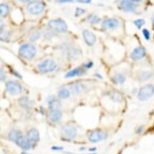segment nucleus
Here are the masks:
<instances>
[{
	"label": "nucleus",
	"mask_w": 154,
	"mask_h": 154,
	"mask_svg": "<svg viewBox=\"0 0 154 154\" xmlns=\"http://www.w3.org/2000/svg\"><path fill=\"white\" fill-rule=\"evenodd\" d=\"M37 53V49L32 44H23L19 48V56L25 60H32Z\"/></svg>",
	"instance_id": "1"
},
{
	"label": "nucleus",
	"mask_w": 154,
	"mask_h": 154,
	"mask_svg": "<svg viewBox=\"0 0 154 154\" xmlns=\"http://www.w3.org/2000/svg\"><path fill=\"white\" fill-rule=\"evenodd\" d=\"M46 8V4L43 1L40 0H34L30 1L27 5L26 10L30 15H39L43 12Z\"/></svg>",
	"instance_id": "2"
},
{
	"label": "nucleus",
	"mask_w": 154,
	"mask_h": 154,
	"mask_svg": "<svg viewBox=\"0 0 154 154\" xmlns=\"http://www.w3.org/2000/svg\"><path fill=\"white\" fill-rule=\"evenodd\" d=\"M48 28L58 33H66L68 32V24L62 19H54L48 21Z\"/></svg>",
	"instance_id": "3"
},
{
	"label": "nucleus",
	"mask_w": 154,
	"mask_h": 154,
	"mask_svg": "<svg viewBox=\"0 0 154 154\" xmlns=\"http://www.w3.org/2000/svg\"><path fill=\"white\" fill-rule=\"evenodd\" d=\"M57 67L56 61L53 59H45L37 65V69L40 72L44 73H48L53 72Z\"/></svg>",
	"instance_id": "4"
},
{
	"label": "nucleus",
	"mask_w": 154,
	"mask_h": 154,
	"mask_svg": "<svg viewBox=\"0 0 154 154\" xmlns=\"http://www.w3.org/2000/svg\"><path fill=\"white\" fill-rule=\"evenodd\" d=\"M154 94V85L146 84L140 89L137 97L140 101H146Z\"/></svg>",
	"instance_id": "5"
},
{
	"label": "nucleus",
	"mask_w": 154,
	"mask_h": 154,
	"mask_svg": "<svg viewBox=\"0 0 154 154\" xmlns=\"http://www.w3.org/2000/svg\"><path fill=\"white\" fill-rule=\"evenodd\" d=\"M6 91L11 95H19L23 91V86L15 81H8L6 82Z\"/></svg>",
	"instance_id": "6"
},
{
	"label": "nucleus",
	"mask_w": 154,
	"mask_h": 154,
	"mask_svg": "<svg viewBox=\"0 0 154 154\" xmlns=\"http://www.w3.org/2000/svg\"><path fill=\"white\" fill-rule=\"evenodd\" d=\"M106 138H107V133L100 129L94 130L88 136V140L91 143H98V142L106 140Z\"/></svg>",
	"instance_id": "7"
},
{
	"label": "nucleus",
	"mask_w": 154,
	"mask_h": 154,
	"mask_svg": "<svg viewBox=\"0 0 154 154\" xmlns=\"http://www.w3.org/2000/svg\"><path fill=\"white\" fill-rule=\"evenodd\" d=\"M61 136L65 137V139L71 140L75 139L78 134V131L75 127L73 125H66L61 128Z\"/></svg>",
	"instance_id": "8"
},
{
	"label": "nucleus",
	"mask_w": 154,
	"mask_h": 154,
	"mask_svg": "<svg viewBox=\"0 0 154 154\" xmlns=\"http://www.w3.org/2000/svg\"><path fill=\"white\" fill-rule=\"evenodd\" d=\"M15 143L20 148H21L23 150H25V151L30 150V149H32L34 147V143L31 142L30 140H28L27 139V137H23V134H21L20 136L15 140Z\"/></svg>",
	"instance_id": "9"
},
{
	"label": "nucleus",
	"mask_w": 154,
	"mask_h": 154,
	"mask_svg": "<svg viewBox=\"0 0 154 154\" xmlns=\"http://www.w3.org/2000/svg\"><path fill=\"white\" fill-rule=\"evenodd\" d=\"M119 20L116 18H109L103 21L102 27L106 30H115L119 26Z\"/></svg>",
	"instance_id": "10"
},
{
	"label": "nucleus",
	"mask_w": 154,
	"mask_h": 154,
	"mask_svg": "<svg viewBox=\"0 0 154 154\" xmlns=\"http://www.w3.org/2000/svg\"><path fill=\"white\" fill-rule=\"evenodd\" d=\"M82 36H83L85 43L88 46H93L96 43L97 38L94 33H93L91 31L85 29L82 31Z\"/></svg>",
	"instance_id": "11"
},
{
	"label": "nucleus",
	"mask_w": 154,
	"mask_h": 154,
	"mask_svg": "<svg viewBox=\"0 0 154 154\" xmlns=\"http://www.w3.org/2000/svg\"><path fill=\"white\" fill-rule=\"evenodd\" d=\"M145 56H146V49L142 46H139L134 48L130 57L134 61H138V60H141L144 58Z\"/></svg>",
	"instance_id": "12"
},
{
	"label": "nucleus",
	"mask_w": 154,
	"mask_h": 154,
	"mask_svg": "<svg viewBox=\"0 0 154 154\" xmlns=\"http://www.w3.org/2000/svg\"><path fill=\"white\" fill-rule=\"evenodd\" d=\"M62 111L61 108L58 109H51L48 111V118L53 123H58L62 119Z\"/></svg>",
	"instance_id": "13"
},
{
	"label": "nucleus",
	"mask_w": 154,
	"mask_h": 154,
	"mask_svg": "<svg viewBox=\"0 0 154 154\" xmlns=\"http://www.w3.org/2000/svg\"><path fill=\"white\" fill-rule=\"evenodd\" d=\"M119 7L122 10L126 12H132L137 8L136 4L129 0H121L119 3Z\"/></svg>",
	"instance_id": "14"
},
{
	"label": "nucleus",
	"mask_w": 154,
	"mask_h": 154,
	"mask_svg": "<svg viewBox=\"0 0 154 154\" xmlns=\"http://www.w3.org/2000/svg\"><path fill=\"white\" fill-rule=\"evenodd\" d=\"M26 137L28 140H30L31 142L35 144V143L40 141V132L37 129L32 128L29 131H28Z\"/></svg>",
	"instance_id": "15"
},
{
	"label": "nucleus",
	"mask_w": 154,
	"mask_h": 154,
	"mask_svg": "<svg viewBox=\"0 0 154 154\" xmlns=\"http://www.w3.org/2000/svg\"><path fill=\"white\" fill-rule=\"evenodd\" d=\"M85 86L81 82H73L69 86V91L70 93L73 95H79L80 94L84 91Z\"/></svg>",
	"instance_id": "16"
},
{
	"label": "nucleus",
	"mask_w": 154,
	"mask_h": 154,
	"mask_svg": "<svg viewBox=\"0 0 154 154\" xmlns=\"http://www.w3.org/2000/svg\"><path fill=\"white\" fill-rule=\"evenodd\" d=\"M86 73V69L85 68L82 67H77L75 69H71L70 71H69L68 73H66V79H71L76 76H82L84 75V73Z\"/></svg>",
	"instance_id": "17"
},
{
	"label": "nucleus",
	"mask_w": 154,
	"mask_h": 154,
	"mask_svg": "<svg viewBox=\"0 0 154 154\" xmlns=\"http://www.w3.org/2000/svg\"><path fill=\"white\" fill-rule=\"evenodd\" d=\"M47 102H48V106L49 110L61 108V104L58 98H56L54 96H49L47 99Z\"/></svg>",
	"instance_id": "18"
},
{
	"label": "nucleus",
	"mask_w": 154,
	"mask_h": 154,
	"mask_svg": "<svg viewBox=\"0 0 154 154\" xmlns=\"http://www.w3.org/2000/svg\"><path fill=\"white\" fill-rule=\"evenodd\" d=\"M109 97L115 103H121L123 101V99H124V96L122 95V94L117 91H110Z\"/></svg>",
	"instance_id": "19"
},
{
	"label": "nucleus",
	"mask_w": 154,
	"mask_h": 154,
	"mask_svg": "<svg viewBox=\"0 0 154 154\" xmlns=\"http://www.w3.org/2000/svg\"><path fill=\"white\" fill-rule=\"evenodd\" d=\"M18 102H19L20 105L23 106V108H31L33 106V102L27 96H23V97L20 98Z\"/></svg>",
	"instance_id": "20"
},
{
	"label": "nucleus",
	"mask_w": 154,
	"mask_h": 154,
	"mask_svg": "<svg viewBox=\"0 0 154 154\" xmlns=\"http://www.w3.org/2000/svg\"><path fill=\"white\" fill-rule=\"evenodd\" d=\"M153 76V73L150 71H140L137 73V78L140 81H147Z\"/></svg>",
	"instance_id": "21"
},
{
	"label": "nucleus",
	"mask_w": 154,
	"mask_h": 154,
	"mask_svg": "<svg viewBox=\"0 0 154 154\" xmlns=\"http://www.w3.org/2000/svg\"><path fill=\"white\" fill-rule=\"evenodd\" d=\"M112 81H113L114 83L116 84V85H122L126 81V77H125L124 74L121 73H116L112 77Z\"/></svg>",
	"instance_id": "22"
},
{
	"label": "nucleus",
	"mask_w": 154,
	"mask_h": 154,
	"mask_svg": "<svg viewBox=\"0 0 154 154\" xmlns=\"http://www.w3.org/2000/svg\"><path fill=\"white\" fill-rule=\"evenodd\" d=\"M70 91L69 89L61 88L57 92V97L59 99H66L69 98L70 96Z\"/></svg>",
	"instance_id": "23"
},
{
	"label": "nucleus",
	"mask_w": 154,
	"mask_h": 154,
	"mask_svg": "<svg viewBox=\"0 0 154 154\" xmlns=\"http://www.w3.org/2000/svg\"><path fill=\"white\" fill-rule=\"evenodd\" d=\"M10 13V8L8 4L5 3H0V17H7Z\"/></svg>",
	"instance_id": "24"
},
{
	"label": "nucleus",
	"mask_w": 154,
	"mask_h": 154,
	"mask_svg": "<svg viewBox=\"0 0 154 154\" xmlns=\"http://www.w3.org/2000/svg\"><path fill=\"white\" fill-rule=\"evenodd\" d=\"M81 56V52H79L77 48H73L69 52V58L71 61H77Z\"/></svg>",
	"instance_id": "25"
},
{
	"label": "nucleus",
	"mask_w": 154,
	"mask_h": 154,
	"mask_svg": "<svg viewBox=\"0 0 154 154\" xmlns=\"http://www.w3.org/2000/svg\"><path fill=\"white\" fill-rule=\"evenodd\" d=\"M87 20L91 24H98L101 22V19L97 15H89L87 17Z\"/></svg>",
	"instance_id": "26"
},
{
	"label": "nucleus",
	"mask_w": 154,
	"mask_h": 154,
	"mask_svg": "<svg viewBox=\"0 0 154 154\" xmlns=\"http://www.w3.org/2000/svg\"><path fill=\"white\" fill-rule=\"evenodd\" d=\"M21 134H22V132H21L20 131H18V130H11V131L9 132V134H8V138H9V140H11V141L15 142V140L17 139L18 137H20Z\"/></svg>",
	"instance_id": "27"
},
{
	"label": "nucleus",
	"mask_w": 154,
	"mask_h": 154,
	"mask_svg": "<svg viewBox=\"0 0 154 154\" xmlns=\"http://www.w3.org/2000/svg\"><path fill=\"white\" fill-rule=\"evenodd\" d=\"M41 32H38V31H36V32H34L31 33L30 35H29V37H28V39H29V41H31V42H35V41H38L40 38H41Z\"/></svg>",
	"instance_id": "28"
},
{
	"label": "nucleus",
	"mask_w": 154,
	"mask_h": 154,
	"mask_svg": "<svg viewBox=\"0 0 154 154\" xmlns=\"http://www.w3.org/2000/svg\"><path fill=\"white\" fill-rule=\"evenodd\" d=\"M11 34L8 31H2L0 32V41H7L10 38Z\"/></svg>",
	"instance_id": "29"
},
{
	"label": "nucleus",
	"mask_w": 154,
	"mask_h": 154,
	"mask_svg": "<svg viewBox=\"0 0 154 154\" xmlns=\"http://www.w3.org/2000/svg\"><path fill=\"white\" fill-rule=\"evenodd\" d=\"M144 23H145V21L143 19H138L137 20L134 21V24L137 26L138 28H141L142 26L144 25Z\"/></svg>",
	"instance_id": "30"
},
{
	"label": "nucleus",
	"mask_w": 154,
	"mask_h": 154,
	"mask_svg": "<svg viewBox=\"0 0 154 154\" xmlns=\"http://www.w3.org/2000/svg\"><path fill=\"white\" fill-rule=\"evenodd\" d=\"M86 12V10L83 9V8H77L75 10V15L76 16H81L84 14V13Z\"/></svg>",
	"instance_id": "31"
},
{
	"label": "nucleus",
	"mask_w": 154,
	"mask_h": 154,
	"mask_svg": "<svg viewBox=\"0 0 154 154\" xmlns=\"http://www.w3.org/2000/svg\"><path fill=\"white\" fill-rule=\"evenodd\" d=\"M142 33H143V35H144L146 41H149L150 40V32H149V31L148 29H143L142 30Z\"/></svg>",
	"instance_id": "32"
},
{
	"label": "nucleus",
	"mask_w": 154,
	"mask_h": 154,
	"mask_svg": "<svg viewBox=\"0 0 154 154\" xmlns=\"http://www.w3.org/2000/svg\"><path fill=\"white\" fill-rule=\"evenodd\" d=\"M6 79H7V75H6L5 71L2 68H0V82L5 81Z\"/></svg>",
	"instance_id": "33"
},
{
	"label": "nucleus",
	"mask_w": 154,
	"mask_h": 154,
	"mask_svg": "<svg viewBox=\"0 0 154 154\" xmlns=\"http://www.w3.org/2000/svg\"><path fill=\"white\" fill-rule=\"evenodd\" d=\"M94 63L92 61H89V62H86V63L83 64V68L85 69H91L93 67Z\"/></svg>",
	"instance_id": "34"
},
{
	"label": "nucleus",
	"mask_w": 154,
	"mask_h": 154,
	"mask_svg": "<svg viewBox=\"0 0 154 154\" xmlns=\"http://www.w3.org/2000/svg\"><path fill=\"white\" fill-rule=\"evenodd\" d=\"M5 22L3 21V20H2V18L0 17V32H1L2 31H3V29L5 28Z\"/></svg>",
	"instance_id": "35"
},
{
	"label": "nucleus",
	"mask_w": 154,
	"mask_h": 154,
	"mask_svg": "<svg viewBox=\"0 0 154 154\" xmlns=\"http://www.w3.org/2000/svg\"><path fill=\"white\" fill-rule=\"evenodd\" d=\"M11 73H12L13 75L15 76V77H17L18 79H22V76H21L20 73H19L16 70H11Z\"/></svg>",
	"instance_id": "36"
},
{
	"label": "nucleus",
	"mask_w": 154,
	"mask_h": 154,
	"mask_svg": "<svg viewBox=\"0 0 154 154\" xmlns=\"http://www.w3.org/2000/svg\"><path fill=\"white\" fill-rule=\"evenodd\" d=\"M51 149L53 151H62L64 149L63 147H57V146H53L51 147Z\"/></svg>",
	"instance_id": "37"
},
{
	"label": "nucleus",
	"mask_w": 154,
	"mask_h": 154,
	"mask_svg": "<svg viewBox=\"0 0 154 154\" xmlns=\"http://www.w3.org/2000/svg\"><path fill=\"white\" fill-rule=\"evenodd\" d=\"M77 2H79L80 3H85V4H86V3H91V0H77Z\"/></svg>",
	"instance_id": "38"
},
{
	"label": "nucleus",
	"mask_w": 154,
	"mask_h": 154,
	"mask_svg": "<svg viewBox=\"0 0 154 154\" xmlns=\"http://www.w3.org/2000/svg\"><path fill=\"white\" fill-rule=\"evenodd\" d=\"M143 130H144V127L140 126V127H139V128H138L137 130H136V132H137V134H140V133H141L142 131H143Z\"/></svg>",
	"instance_id": "39"
},
{
	"label": "nucleus",
	"mask_w": 154,
	"mask_h": 154,
	"mask_svg": "<svg viewBox=\"0 0 154 154\" xmlns=\"http://www.w3.org/2000/svg\"><path fill=\"white\" fill-rule=\"evenodd\" d=\"M73 0H57L59 3H72Z\"/></svg>",
	"instance_id": "40"
},
{
	"label": "nucleus",
	"mask_w": 154,
	"mask_h": 154,
	"mask_svg": "<svg viewBox=\"0 0 154 154\" xmlns=\"http://www.w3.org/2000/svg\"><path fill=\"white\" fill-rule=\"evenodd\" d=\"M94 76H95V77H99V79H103V76H102L101 74H99V73H95V74H94Z\"/></svg>",
	"instance_id": "41"
},
{
	"label": "nucleus",
	"mask_w": 154,
	"mask_h": 154,
	"mask_svg": "<svg viewBox=\"0 0 154 154\" xmlns=\"http://www.w3.org/2000/svg\"><path fill=\"white\" fill-rule=\"evenodd\" d=\"M19 1H20V2H21V3H29V2H30L31 0H19Z\"/></svg>",
	"instance_id": "42"
},
{
	"label": "nucleus",
	"mask_w": 154,
	"mask_h": 154,
	"mask_svg": "<svg viewBox=\"0 0 154 154\" xmlns=\"http://www.w3.org/2000/svg\"><path fill=\"white\" fill-rule=\"evenodd\" d=\"M129 1H131L132 3H140V2H141L142 0H129Z\"/></svg>",
	"instance_id": "43"
},
{
	"label": "nucleus",
	"mask_w": 154,
	"mask_h": 154,
	"mask_svg": "<svg viewBox=\"0 0 154 154\" xmlns=\"http://www.w3.org/2000/svg\"><path fill=\"white\" fill-rule=\"evenodd\" d=\"M90 152H95L96 151V148H91V149H89Z\"/></svg>",
	"instance_id": "44"
},
{
	"label": "nucleus",
	"mask_w": 154,
	"mask_h": 154,
	"mask_svg": "<svg viewBox=\"0 0 154 154\" xmlns=\"http://www.w3.org/2000/svg\"><path fill=\"white\" fill-rule=\"evenodd\" d=\"M21 154H30V153H28V152H23Z\"/></svg>",
	"instance_id": "45"
},
{
	"label": "nucleus",
	"mask_w": 154,
	"mask_h": 154,
	"mask_svg": "<svg viewBox=\"0 0 154 154\" xmlns=\"http://www.w3.org/2000/svg\"><path fill=\"white\" fill-rule=\"evenodd\" d=\"M152 24H153V26H154V17L152 18Z\"/></svg>",
	"instance_id": "46"
},
{
	"label": "nucleus",
	"mask_w": 154,
	"mask_h": 154,
	"mask_svg": "<svg viewBox=\"0 0 154 154\" xmlns=\"http://www.w3.org/2000/svg\"><path fill=\"white\" fill-rule=\"evenodd\" d=\"M80 150H85V148H81V149H80Z\"/></svg>",
	"instance_id": "47"
},
{
	"label": "nucleus",
	"mask_w": 154,
	"mask_h": 154,
	"mask_svg": "<svg viewBox=\"0 0 154 154\" xmlns=\"http://www.w3.org/2000/svg\"><path fill=\"white\" fill-rule=\"evenodd\" d=\"M86 154H96V153H95V152H93V153H91H91H86Z\"/></svg>",
	"instance_id": "48"
},
{
	"label": "nucleus",
	"mask_w": 154,
	"mask_h": 154,
	"mask_svg": "<svg viewBox=\"0 0 154 154\" xmlns=\"http://www.w3.org/2000/svg\"><path fill=\"white\" fill-rule=\"evenodd\" d=\"M48 1H52V0H48Z\"/></svg>",
	"instance_id": "49"
}]
</instances>
